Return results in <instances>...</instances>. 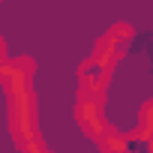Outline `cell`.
Listing matches in <instances>:
<instances>
[{
    "label": "cell",
    "instance_id": "cell-1",
    "mask_svg": "<svg viewBox=\"0 0 153 153\" xmlns=\"http://www.w3.org/2000/svg\"><path fill=\"white\" fill-rule=\"evenodd\" d=\"M12 129L21 144L33 141V114H30V93L27 90L12 93Z\"/></svg>",
    "mask_w": 153,
    "mask_h": 153
},
{
    "label": "cell",
    "instance_id": "cell-2",
    "mask_svg": "<svg viewBox=\"0 0 153 153\" xmlns=\"http://www.w3.org/2000/svg\"><path fill=\"white\" fill-rule=\"evenodd\" d=\"M78 123H81V129H84L87 135H93V138H99V135L108 129L105 120H102V111H99V99L81 96V102H78Z\"/></svg>",
    "mask_w": 153,
    "mask_h": 153
},
{
    "label": "cell",
    "instance_id": "cell-3",
    "mask_svg": "<svg viewBox=\"0 0 153 153\" xmlns=\"http://www.w3.org/2000/svg\"><path fill=\"white\" fill-rule=\"evenodd\" d=\"M24 153H45V147L33 138V141H24Z\"/></svg>",
    "mask_w": 153,
    "mask_h": 153
}]
</instances>
